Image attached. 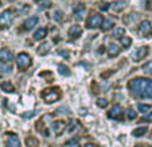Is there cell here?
<instances>
[{"label": "cell", "mask_w": 152, "mask_h": 147, "mask_svg": "<svg viewBox=\"0 0 152 147\" xmlns=\"http://www.w3.org/2000/svg\"><path fill=\"white\" fill-rule=\"evenodd\" d=\"M24 118H27V119H28V118H32V116H35V112H34V111H32V112H27V113H24Z\"/></svg>", "instance_id": "35"}, {"label": "cell", "mask_w": 152, "mask_h": 147, "mask_svg": "<svg viewBox=\"0 0 152 147\" xmlns=\"http://www.w3.org/2000/svg\"><path fill=\"white\" fill-rule=\"evenodd\" d=\"M50 50H51V45L49 43V42H45V43H42L39 46V49H38V54L39 55H46L50 53Z\"/></svg>", "instance_id": "17"}, {"label": "cell", "mask_w": 152, "mask_h": 147, "mask_svg": "<svg viewBox=\"0 0 152 147\" xmlns=\"http://www.w3.org/2000/svg\"><path fill=\"white\" fill-rule=\"evenodd\" d=\"M141 121H152V112H149L148 115H145L143 119H141Z\"/></svg>", "instance_id": "34"}, {"label": "cell", "mask_w": 152, "mask_h": 147, "mask_svg": "<svg viewBox=\"0 0 152 147\" xmlns=\"http://www.w3.org/2000/svg\"><path fill=\"white\" fill-rule=\"evenodd\" d=\"M16 64H18V68H19L20 70H26L31 66L32 58L30 57L27 53H19L16 57Z\"/></svg>", "instance_id": "3"}, {"label": "cell", "mask_w": 152, "mask_h": 147, "mask_svg": "<svg viewBox=\"0 0 152 147\" xmlns=\"http://www.w3.org/2000/svg\"><path fill=\"white\" fill-rule=\"evenodd\" d=\"M123 113H124V110L121 105H115L112 107V110L108 112V118L109 119H121L123 118Z\"/></svg>", "instance_id": "7"}, {"label": "cell", "mask_w": 152, "mask_h": 147, "mask_svg": "<svg viewBox=\"0 0 152 147\" xmlns=\"http://www.w3.org/2000/svg\"><path fill=\"white\" fill-rule=\"evenodd\" d=\"M128 89L137 98H152V80L144 77L133 78L128 82Z\"/></svg>", "instance_id": "1"}, {"label": "cell", "mask_w": 152, "mask_h": 147, "mask_svg": "<svg viewBox=\"0 0 152 147\" xmlns=\"http://www.w3.org/2000/svg\"><path fill=\"white\" fill-rule=\"evenodd\" d=\"M37 23H38V18L37 16H30L28 19L23 23V29L27 30V31H30V30H32L35 26H37Z\"/></svg>", "instance_id": "13"}, {"label": "cell", "mask_w": 152, "mask_h": 147, "mask_svg": "<svg viewBox=\"0 0 152 147\" xmlns=\"http://www.w3.org/2000/svg\"><path fill=\"white\" fill-rule=\"evenodd\" d=\"M42 98L47 104H51L61 98V92L58 88H47V89H45L42 92Z\"/></svg>", "instance_id": "2"}, {"label": "cell", "mask_w": 152, "mask_h": 147, "mask_svg": "<svg viewBox=\"0 0 152 147\" xmlns=\"http://www.w3.org/2000/svg\"><path fill=\"white\" fill-rule=\"evenodd\" d=\"M14 20V12L11 10H6L0 15V26L1 27H8Z\"/></svg>", "instance_id": "5"}, {"label": "cell", "mask_w": 152, "mask_h": 147, "mask_svg": "<svg viewBox=\"0 0 152 147\" xmlns=\"http://www.w3.org/2000/svg\"><path fill=\"white\" fill-rule=\"evenodd\" d=\"M149 31H151V22H149V20H143V22H140L139 32H140L141 35H148Z\"/></svg>", "instance_id": "12"}, {"label": "cell", "mask_w": 152, "mask_h": 147, "mask_svg": "<svg viewBox=\"0 0 152 147\" xmlns=\"http://www.w3.org/2000/svg\"><path fill=\"white\" fill-rule=\"evenodd\" d=\"M0 73L1 74H11L12 73V66H10L8 64H4L0 66Z\"/></svg>", "instance_id": "24"}, {"label": "cell", "mask_w": 152, "mask_h": 147, "mask_svg": "<svg viewBox=\"0 0 152 147\" xmlns=\"http://www.w3.org/2000/svg\"><path fill=\"white\" fill-rule=\"evenodd\" d=\"M136 116H137V113H136L135 111L132 110V108H131V110H128V111H126V118H128L129 120H135V119H136Z\"/></svg>", "instance_id": "32"}, {"label": "cell", "mask_w": 152, "mask_h": 147, "mask_svg": "<svg viewBox=\"0 0 152 147\" xmlns=\"http://www.w3.org/2000/svg\"><path fill=\"white\" fill-rule=\"evenodd\" d=\"M53 19H54L55 22H62L63 12L61 11V10H57V11H54V14H53Z\"/></svg>", "instance_id": "27"}, {"label": "cell", "mask_w": 152, "mask_h": 147, "mask_svg": "<svg viewBox=\"0 0 152 147\" xmlns=\"http://www.w3.org/2000/svg\"><path fill=\"white\" fill-rule=\"evenodd\" d=\"M85 147H97V146H96L94 143H86V144H85Z\"/></svg>", "instance_id": "37"}, {"label": "cell", "mask_w": 152, "mask_h": 147, "mask_svg": "<svg viewBox=\"0 0 152 147\" xmlns=\"http://www.w3.org/2000/svg\"><path fill=\"white\" fill-rule=\"evenodd\" d=\"M112 26H113L112 19H105V20L102 22V24H101V29H102L104 31H106V30H109Z\"/></svg>", "instance_id": "26"}, {"label": "cell", "mask_w": 152, "mask_h": 147, "mask_svg": "<svg viewBox=\"0 0 152 147\" xmlns=\"http://www.w3.org/2000/svg\"><path fill=\"white\" fill-rule=\"evenodd\" d=\"M70 147H81V146H80V144L75 143V144H70Z\"/></svg>", "instance_id": "39"}, {"label": "cell", "mask_w": 152, "mask_h": 147, "mask_svg": "<svg viewBox=\"0 0 152 147\" xmlns=\"http://www.w3.org/2000/svg\"><path fill=\"white\" fill-rule=\"evenodd\" d=\"M109 8V4L106 6V4H104V6H101V10H104V11H106V10Z\"/></svg>", "instance_id": "36"}, {"label": "cell", "mask_w": 152, "mask_h": 147, "mask_svg": "<svg viewBox=\"0 0 152 147\" xmlns=\"http://www.w3.org/2000/svg\"><path fill=\"white\" fill-rule=\"evenodd\" d=\"M96 104H97V107H100V108H105V107H108V100H105V98H97Z\"/></svg>", "instance_id": "31"}, {"label": "cell", "mask_w": 152, "mask_h": 147, "mask_svg": "<svg viewBox=\"0 0 152 147\" xmlns=\"http://www.w3.org/2000/svg\"><path fill=\"white\" fill-rule=\"evenodd\" d=\"M58 72H59V74H62V76H70L72 73H70V69L67 66H65L63 64H59L58 65Z\"/></svg>", "instance_id": "21"}, {"label": "cell", "mask_w": 152, "mask_h": 147, "mask_svg": "<svg viewBox=\"0 0 152 147\" xmlns=\"http://www.w3.org/2000/svg\"><path fill=\"white\" fill-rule=\"evenodd\" d=\"M59 54H62V55H66V57H69V53H67V51H59Z\"/></svg>", "instance_id": "38"}, {"label": "cell", "mask_w": 152, "mask_h": 147, "mask_svg": "<svg viewBox=\"0 0 152 147\" xmlns=\"http://www.w3.org/2000/svg\"><path fill=\"white\" fill-rule=\"evenodd\" d=\"M118 54H120L118 46L116 43H110L109 46H108V55H109L110 58H115V57H117Z\"/></svg>", "instance_id": "15"}, {"label": "cell", "mask_w": 152, "mask_h": 147, "mask_svg": "<svg viewBox=\"0 0 152 147\" xmlns=\"http://www.w3.org/2000/svg\"><path fill=\"white\" fill-rule=\"evenodd\" d=\"M26 144L28 147H39V142H38L37 138H32V136H28L26 139Z\"/></svg>", "instance_id": "22"}, {"label": "cell", "mask_w": 152, "mask_h": 147, "mask_svg": "<svg viewBox=\"0 0 152 147\" xmlns=\"http://www.w3.org/2000/svg\"><path fill=\"white\" fill-rule=\"evenodd\" d=\"M147 54H148V47H147V46L140 47V49L136 50L135 54H133V61H135V62H139L140 60L145 58V57H147Z\"/></svg>", "instance_id": "9"}, {"label": "cell", "mask_w": 152, "mask_h": 147, "mask_svg": "<svg viewBox=\"0 0 152 147\" xmlns=\"http://www.w3.org/2000/svg\"><path fill=\"white\" fill-rule=\"evenodd\" d=\"M143 70L147 73L148 76H152V61H149V62H147L145 65L143 66Z\"/></svg>", "instance_id": "29"}, {"label": "cell", "mask_w": 152, "mask_h": 147, "mask_svg": "<svg viewBox=\"0 0 152 147\" xmlns=\"http://www.w3.org/2000/svg\"><path fill=\"white\" fill-rule=\"evenodd\" d=\"M0 61L3 64H11L12 61H14V54H12L11 50H8V49L0 50Z\"/></svg>", "instance_id": "6"}, {"label": "cell", "mask_w": 152, "mask_h": 147, "mask_svg": "<svg viewBox=\"0 0 152 147\" xmlns=\"http://www.w3.org/2000/svg\"><path fill=\"white\" fill-rule=\"evenodd\" d=\"M47 37V30L46 29H38L37 31H35V34H34V39L35 40H40V39H43V38H46Z\"/></svg>", "instance_id": "19"}, {"label": "cell", "mask_w": 152, "mask_h": 147, "mask_svg": "<svg viewBox=\"0 0 152 147\" xmlns=\"http://www.w3.org/2000/svg\"><path fill=\"white\" fill-rule=\"evenodd\" d=\"M124 32H125V30H124L123 27H117V29H115V31H113V37H115V38L123 37Z\"/></svg>", "instance_id": "30"}, {"label": "cell", "mask_w": 152, "mask_h": 147, "mask_svg": "<svg viewBox=\"0 0 152 147\" xmlns=\"http://www.w3.org/2000/svg\"><path fill=\"white\" fill-rule=\"evenodd\" d=\"M37 3L39 4V7L40 8H43V10H47V8H50L51 7V0H37Z\"/></svg>", "instance_id": "23"}, {"label": "cell", "mask_w": 152, "mask_h": 147, "mask_svg": "<svg viewBox=\"0 0 152 147\" xmlns=\"http://www.w3.org/2000/svg\"><path fill=\"white\" fill-rule=\"evenodd\" d=\"M77 127H78V121L72 120L70 121V126L67 127V131H69V132H74V130H77Z\"/></svg>", "instance_id": "33"}, {"label": "cell", "mask_w": 152, "mask_h": 147, "mask_svg": "<svg viewBox=\"0 0 152 147\" xmlns=\"http://www.w3.org/2000/svg\"><path fill=\"white\" fill-rule=\"evenodd\" d=\"M66 123L65 121H62V120H57V121H54L53 123V131H54L57 135H61V134L63 132V131L66 130Z\"/></svg>", "instance_id": "10"}, {"label": "cell", "mask_w": 152, "mask_h": 147, "mask_svg": "<svg viewBox=\"0 0 152 147\" xmlns=\"http://www.w3.org/2000/svg\"><path fill=\"white\" fill-rule=\"evenodd\" d=\"M85 14H86V8L83 4L80 3L77 7H74V18L77 20H82L83 16H85Z\"/></svg>", "instance_id": "11"}, {"label": "cell", "mask_w": 152, "mask_h": 147, "mask_svg": "<svg viewBox=\"0 0 152 147\" xmlns=\"http://www.w3.org/2000/svg\"><path fill=\"white\" fill-rule=\"evenodd\" d=\"M0 6H1V1H0Z\"/></svg>", "instance_id": "40"}, {"label": "cell", "mask_w": 152, "mask_h": 147, "mask_svg": "<svg viewBox=\"0 0 152 147\" xmlns=\"http://www.w3.org/2000/svg\"><path fill=\"white\" fill-rule=\"evenodd\" d=\"M120 43L123 47H125V49H128L131 45H132V38L131 37H120Z\"/></svg>", "instance_id": "20"}, {"label": "cell", "mask_w": 152, "mask_h": 147, "mask_svg": "<svg viewBox=\"0 0 152 147\" xmlns=\"http://www.w3.org/2000/svg\"><path fill=\"white\" fill-rule=\"evenodd\" d=\"M102 22H104L102 15L93 14L92 16L88 19V22H86V27H88V29H97V27H101Z\"/></svg>", "instance_id": "4"}, {"label": "cell", "mask_w": 152, "mask_h": 147, "mask_svg": "<svg viewBox=\"0 0 152 147\" xmlns=\"http://www.w3.org/2000/svg\"><path fill=\"white\" fill-rule=\"evenodd\" d=\"M145 132H147V127H140V128H136V130H133L132 135L136 136V138H139V136H143Z\"/></svg>", "instance_id": "25"}, {"label": "cell", "mask_w": 152, "mask_h": 147, "mask_svg": "<svg viewBox=\"0 0 152 147\" xmlns=\"http://www.w3.org/2000/svg\"><path fill=\"white\" fill-rule=\"evenodd\" d=\"M67 34H69V37L72 38V39H77V38H80L81 35H82V27L78 26V24H74V26H72L69 29Z\"/></svg>", "instance_id": "8"}, {"label": "cell", "mask_w": 152, "mask_h": 147, "mask_svg": "<svg viewBox=\"0 0 152 147\" xmlns=\"http://www.w3.org/2000/svg\"><path fill=\"white\" fill-rule=\"evenodd\" d=\"M0 88H1V90H4V92H7V93H12L15 90L14 85H12L10 81H3V82L0 84Z\"/></svg>", "instance_id": "18"}, {"label": "cell", "mask_w": 152, "mask_h": 147, "mask_svg": "<svg viewBox=\"0 0 152 147\" xmlns=\"http://www.w3.org/2000/svg\"><path fill=\"white\" fill-rule=\"evenodd\" d=\"M6 147H20V139L18 135H11L10 136V139L7 140V144Z\"/></svg>", "instance_id": "14"}, {"label": "cell", "mask_w": 152, "mask_h": 147, "mask_svg": "<svg viewBox=\"0 0 152 147\" xmlns=\"http://www.w3.org/2000/svg\"><path fill=\"white\" fill-rule=\"evenodd\" d=\"M112 7H113L115 11L120 12V11H123V10L126 8V1L125 0H116V1L112 3Z\"/></svg>", "instance_id": "16"}, {"label": "cell", "mask_w": 152, "mask_h": 147, "mask_svg": "<svg viewBox=\"0 0 152 147\" xmlns=\"http://www.w3.org/2000/svg\"><path fill=\"white\" fill-rule=\"evenodd\" d=\"M137 110L140 111V112L145 113V112H148V111H151V105H148V104H141V103H139V104H137Z\"/></svg>", "instance_id": "28"}]
</instances>
